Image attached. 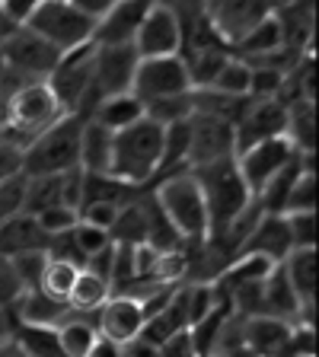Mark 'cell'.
Here are the masks:
<instances>
[{
    "instance_id": "obj_38",
    "label": "cell",
    "mask_w": 319,
    "mask_h": 357,
    "mask_svg": "<svg viewBox=\"0 0 319 357\" xmlns=\"http://www.w3.org/2000/svg\"><path fill=\"white\" fill-rule=\"evenodd\" d=\"M36 220H38V227H42L45 236L52 239V236H61V233H71V230H74V227H77V211L58 204V208L42 211Z\"/></svg>"
},
{
    "instance_id": "obj_28",
    "label": "cell",
    "mask_w": 319,
    "mask_h": 357,
    "mask_svg": "<svg viewBox=\"0 0 319 357\" xmlns=\"http://www.w3.org/2000/svg\"><path fill=\"white\" fill-rule=\"evenodd\" d=\"M109 297H112L109 281H103V278L89 275L87 268H80V275H77V281H74V290H71V297H67V306L74 312H80V316H96Z\"/></svg>"
},
{
    "instance_id": "obj_20",
    "label": "cell",
    "mask_w": 319,
    "mask_h": 357,
    "mask_svg": "<svg viewBox=\"0 0 319 357\" xmlns=\"http://www.w3.org/2000/svg\"><path fill=\"white\" fill-rule=\"evenodd\" d=\"M281 271L288 278L290 290H294V297H297L300 310H304L306 322H310L313 297H316V249H294L281 261Z\"/></svg>"
},
{
    "instance_id": "obj_24",
    "label": "cell",
    "mask_w": 319,
    "mask_h": 357,
    "mask_svg": "<svg viewBox=\"0 0 319 357\" xmlns=\"http://www.w3.org/2000/svg\"><path fill=\"white\" fill-rule=\"evenodd\" d=\"M10 348L22 357H64L58 342V328L52 326H29V322H13L10 328Z\"/></svg>"
},
{
    "instance_id": "obj_11",
    "label": "cell",
    "mask_w": 319,
    "mask_h": 357,
    "mask_svg": "<svg viewBox=\"0 0 319 357\" xmlns=\"http://www.w3.org/2000/svg\"><path fill=\"white\" fill-rule=\"evenodd\" d=\"M294 156H297V150H294V144H290L288 137H272V141H262V144H255V147L239 150L233 160H237L243 185L249 188V195L255 198Z\"/></svg>"
},
{
    "instance_id": "obj_37",
    "label": "cell",
    "mask_w": 319,
    "mask_h": 357,
    "mask_svg": "<svg viewBox=\"0 0 319 357\" xmlns=\"http://www.w3.org/2000/svg\"><path fill=\"white\" fill-rule=\"evenodd\" d=\"M71 236H74L77 252L83 255V265H87L89 255H96L99 249H105V245L112 243V236L105 230H96V227H89V223H83V220H77V227L71 230Z\"/></svg>"
},
{
    "instance_id": "obj_27",
    "label": "cell",
    "mask_w": 319,
    "mask_h": 357,
    "mask_svg": "<svg viewBox=\"0 0 319 357\" xmlns=\"http://www.w3.org/2000/svg\"><path fill=\"white\" fill-rule=\"evenodd\" d=\"M233 48H237L233 58H239V61H246V58L259 61V58H268V54L281 52L284 42H281V26H278V20H275V10H272V13H268L265 20L243 38V42L233 45Z\"/></svg>"
},
{
    "instance_id": "obj_29",
    "label": "cell",
    "mask_w": 319,
    "mask_h": 357,
    "mask_svg": "<svg viewBox=\"0 0 319 357\" xmlns=\"http://www.w3.org/2000/svg\"><path fill=\"white\" fill-rule=\"evenodd\" d=\"M58 342L64 357H87L96 342V316L89 319L80 312H71V319L58 326Z\"/></svg>"
},
{
    "instance_id": "obj_15",
    "label": "cell",
    "mask_w": 319,
    "mask_h": 357,
    "mask_svg": "<svg viewBox=\"0 0 319 357\" xmlns=\"http://www.w3.org/2000/svg\"><path fill=\"white\" fill-rule=\"evenodd\" d=\"M144 322L147 319H144V310L138 300L128 297V294H112L103 303V310L96 312V335L112 344H119V348H125L128 342L141 338Z\"/></svg>"
},
{
    "instance_id": "obj_18",
    "label": "cell",
    "mask_w": 319,
    "mask_h": 357,
    "mask_svg": "<svg viewBox=\"0 0 319 357\" xmlns=\"http://www.w3.org/2000/svg\"><path fill=\"white\" fill-rule=\"evenodd\" d=\"M294 326L272 316H249L243 319V348L255 357H288Z\"/></svg>"
},
{
    "instance_id": "obj_36",
    "label": "cell",
    "mask_w": 319,
    "mask_h": 357,
    "mask_svg": "<svg viewBox=\"0 0 319 357\" xmlns=\"http://www.w3.org/2000/svg\"><path fill=\"white\" fill-rule=\"evenodd\" d=\"M290 233V245L294 249H316V211H304V214H284Z\"/></svg>"
},
{
    "instance_id": "obj_7",
    "label": "cell",
    "mask_w": 319,
    "mask_h": 357,
    "mask_svg": "<svg viewBox=\"0 0 319 357\" xmlns=\"http://www.w3.org/2000/svg\"><path fill=\"white\" fill-rule=\"evenodd\" d=\"M93 61H96V45H83L71 54H61L58 67L48 77V89L61 102L64 115H77V119L89 121L96 112L99 99L93 93Z\"/></svg>"
},
{
    "instance_id": "obj_3",
    "label": "cell",
    "mask_w": 319,
    "mask_h": 357,
    "mask_svg": "<svg viewBox=\"0 0 319 357\" xmlns=\"http://www.w3.org/2000/svg\"><path fill=\"white\" fill-rule=\"evenodd\" d=\"M192 178L198 182L201 198H205V211H208V239L223 233L243 214L249 204H253V195L243 185L237 169V160H217V163L198 166V169H188Z\"/></svg>"
},
{
    "instance_id": "obj_2",
    "label": "cell",
    "mask_w": 319,
    "mask_h": 357,
    "mask_svg": "<svg viewBox=\"0 0 319 357\" xmlns=\"http://www.w3.org/2000/svg\"><path fill=\"white\" fill-rule=\"evenodd\" d=\"M160 156H163V128L154 125L144 115L138 125L112 134L109 176L131 188H141V185H147L150 178H156Z\"/></svg>"
},
{
    "instance_id": "obj_17",
    "label": "cell",
    "mask_w": 319,
    "mask_h": 357,
    "mask_svg": "<svg viewBox=\"0 0 319 357\" xmlns=\"http://www.w3.org/2000/svg\"><path fill=\"white\" fill-rule=\"evenodd\" d=\"M147 7H150L147 0L109 3V10L93 26V45L96 48H125V45H134V36H138V26H141Z\"/></svg>"
},
{
    "instance_id": "obj_8",
    "label": "cell",
    "mask_w": 319,
    "mask_h": 357,
    "mask_svg": "<svg viewBox=\"0 0 319 357\" xmlns=\"http://www.w3.org/2000/svg\"><path fill=\"white\" fill-rule=\"evenodd\" d=\"M188 93H192V77H188V67L182 64L179 54L138 61V70H134L131 80V96L141 105L172 96H188Z\"/></svg>"
},
{
    "instance_id": "obj_12",
    "label": "cell",
    "mask_w": 319,
    "mask_h": 357,
    "mask_svg": "<svg viewBox=\"0 0 319 357\" xmlns=\"http://www.w3.org/2000/svg\"><path fill=\"white\" fill-rule=\"evenodd\" d=\"M237 156V134L227 121L208 119V115H192L188 119V169L230 160Z\"/></svg>"
},
{
    "instance_id": "obj_41",
    "label": "cell",
    "mask_w": 319,
    "mask_h": 357,
    "mask_svg": "<svg viewBox=\"0 0 319 357\" xmlns=\"http://www.w3.org/2000/svg\"><path fill=\"white\" fill-rule=\"evenodd\" d=\"M22 172V147L10 141L7 134H0V182L20 176Z\"/></svg>"
},
{
    "instance_id": "obj_25",
    "label": "cell",
    "mask_w": 319,
    "mask_h": 357,
    "mask_svg": "<svg viewBox=\"0 0 319 357\" xmlns=\"http://www.w3.org/2000/svg\"><path fill=\"white\" fill-rule=\"evenodd\" d=\"M141 119H144V105L138 102L131 93H121V96L99 99V105H96V112H93L89 121H96V125H103L105 131L119 134V131H125V128L138 125Z\"/></svg>"
},
{
    "instance_id": "obj_23",
    "label": "cell",
    "mask_w": 319,
    "mask_h": 357,
    "mask_svg": "<svg viewBox=\"0 0 319 357\" xmlns=\"http://www.w3.org/2000/svg\"><path fill=\"white\" fill-rule=\"evenodd\" d=\"M112 163V131L96 121H83L80 131V172L87 176H109Z\"/></svg>"
},
{
    "instance_id": "obj_10",
    "label": "cell",
    "mask_w": 319,
    "mask_h": 357,
    "mask_svg": "<svg viewBox=\"0 0 319 357\" xmlns=\"http://www.w3.org/2000/svg\"><path fill=\"white\" fill-rule=\"evenodd\" d=\"M0 61L13 74H22L29 80H48L61 61V52H54L52 45L42 42L36 32L16 29L7 42H0Z\"/></svg>"
},
{
    "instance_id": "obj_30",
    "label": "cell",
    "mask_w": 319,
    "mask_h": 357,
    "mask_svg": "<svg viewBox=\"0 0 319 357\" xmlns=\"http://www.w3.org/2000/svg\"><path fill=\"white\" fill-rule=\"evenodd\" d=\"M249 83H253V70H249V64L230 54V58L221 64V70L211 77V83L205 89L221 93V96H230V99H249Z\"/></svg>"
},
{
    "instance_id": "obj_42",
    "label": "cell",
    "mask_w": 319,
    "mask_h": 357,
    "mask_svg": "<svg viewBox=\"0 0 319 357\" xmlns=\"http://www.w3.org/2000/svg\"><path fill=\"white\" fill-rule=\"evenodd\" d=\"M160 357H198L192 348V338H188V332H179L172 335L170 342L160 344Z\"/></svg>"
},
{
    "instance_id": "obj_40",
    "label": "cell",
    "mask_w": 319,
    "mask_h": 357,
    "mask_svg": "<svg viewBox=\"0 0 319 357\" xmlns=\"http://www.w3.org/2000/svg\"><path fill=\"white\" fill-rule=\"evenodd\" d=\"M10 261H13L16 275H20L22 290H38V278H42V271H45L48 255L45 252H29V255H16V259H10Z\"/></svg>"
},
{
    "instance_id": "obj_26",
    "label": "cell",
    "mask_w": 319,
    "mask_h": 357,
    "mask_svg": "<svg viewBox=\"0 0 319 357\" xmlns=\"http://www.w3.org/2000/svg\"><path fill=\"white\" fill-rule=\"evenodd\" d=\"M138 198L131 185L119 182L112 176H87L83 172V185H80V208L89 204H109V208H125Z\"/></svg>"
},
{
    "instance_id": "obj_6",
    "label": "cell",
    "mask_w": 319,
    "mask_h": 357,
    "mask_svg": "<svg viewBox=\"0 0 319 357\" xmlns=\"http://www.w3.org/2000/svg\"><path fill=\"white\" fill-rule=\"evenodd\" d=\"M93 26L96 22L89 20L74 0H45V3L32 7L22 29L36 32L42 42L52 45L54 52L71 54L83 45H93Z\"/></svg>"
},
{
    "instance_id": "obj_47",
    "label": "cell",
    "mask_w": 319,
    "mask_h": 357,
    "mask_svg": "<svg viewBox=\"0 0 319 357\" xmlns=\"http://www.w3.org/2000/svg\"><path fill=\"white\" fill-rule=\"evenodd\" d=\"M3 348H7V344H0V357H3Z\"/></svg>"
},
{
    "instance_id": "obj_1",
    "label": "cell",
    "mask_w": 319,
    "mask_h": 357,
    "mask_svg": "<svg viewBox=\"0 0 319 357\" xmlns=\"http://www.w3.org/2000/svg\"><path fill=\"white\" fill-rule=\"evenodd\" d=\"M64 119V109L54 99L45 80L22 83L16 93H10L0 102V134H7L10 141H16L22 150L36 141L38 134L54 128Z\"/></svg>"
},
{
    "instance_id": "obj_48",
    "label": "cell",
    "mask_w": 319,
    "mask_h": 357,
    "mask_svg": "<svg viewBox=\"0 0 319 357\" xmlns=\"http://www.w3.org/2000/svg\"><path fill=\"white\" fill-rule=\"evenodd\" d=\"M0 67H3V61H0Z\"/></svg>"
},
{
    "instance_id": "obj_46",
    "label": "cell",
    "mask_w": 319,
    "mask_h": 357,
    "mask_svg": "<svg viewBox=\"0 0 319 357\" xmlns=\"http://www.w3.org/2000/svg\"><path fill=\"white\" fill-rule=\"evenodd\" d=\"M3 357H22V354H20V351H13V348L7 344V348H3Z\"/></svg>"
},
{
    "instance_id": "obj_45",
    "label": "cell",
    "mask_w": 319,
    "mask_h": 357,
    "mask_svg": "<svg viewBox=\"0 0 319 357\" xmlns=\"http://www.w3.org/2000/svg\"><path fill=\"white\" fill-rule=\"evenodd\" d=\"M13 32H16V26L7 20V13H3V7H0V42H7V38L13 36Z\"/></svg>"
},
{
    "instance_id": "obj_5",
    "label": "cell",
    "mask_w": 319,
    "mask_h": 357,
    "mask_svg": "<svg viewBox=\"0 0 319 357\" xmlns=\"http://www.w3.org/2000/svg\"><path fill=\"white\" fill-rule=\"evenodd\" d=\"M154 201L172 223V230L179 239L188 245H205L208 239V211H205V198H201L198 182L192 172H176L170 178H160V185L154 188Z\"/></svg>"
},
{
    "instance_id": "obj_31",
    "label": "cell",
    "mask_w": 319,
    "mask_h": 357,
    "mask_svg": "<svg viewBox=\"0 0 319 357\" xmlns=\"http://www.w3.org/2000/svg\"><path fill=\"white\" fill-rule=\"evenodd\" d=\"M58 204H64V176L29 178V188H26V208H22V214L38 217L42 211L58 208Z\"/></svg>"
},
{
    "instance_id": "obj_4",
    "label": "cell",
    "mask_w": 319,
    "mask_h": 357,
    "mask_svg": "<svg viewBox=\"0 0 319 357\" xmlns=\"http://www.w3.org/2000/svg\"><path fill=\"white\" fill-rule=\"evenodd\" d=\"M80 131L83 119L64 115L54 128L38 134L29 147L22 150V176H64L71 169H80Z\"/></svg>"
},
{
    "instance_id": "obj_14",
    "label": "cell",
    "mask_w": 319,
    "mask_h": 357,
    "mask_svg": "<svg viewBox=\"0 0 319 357\" xmlns=\"http://www.w3.org/2000/svg\"><path fill=\"white\" fill-rule=\"evenodd\" d=\"M288 131V102L281 99H249L243 119L237 121V153L246 147H255L272 137H284Z\"/></svg>"
},
{
    "instance_id": "obj_43",
    "label": "cell",
    "mask_w": 319,
    "mask_h": 357,
    "mask_svg": "<svg viewBox=\"0 0 319 357\" xmlns=\"http://www.w3.org/2000/svg\"><path fill=\"white\" fill-rule=\"evenodd\" d=\"M121 357H160V348L144 342V338H134V342H128L121 348Z\"/></svg>"
},
{
    "instance_id": "obj_34",
    "label": "cell",
    "mask_w": 319,
    "mask_h": 357,
    "mask_svg": "<svg viewBox=\"0 0 319 357\" xmlns=\"http://www.w3.org/2000/svg\"><path fill=\"white\" fill-rule=\"evenodd\" d=\"M26 188H29V178L22 176V172L7 178V182H0V223H7L22 214V208H26Z\"/></svg>"
},
{
    "instance_id": "obj_33",
    "label": "cell",
    "mask_w": 319,
    "mask_h": 357,
    "mask_svg": "<svg viewBox=\"0 0 319 357\" xmlns=\"http://www.w3.org/2000/svg\"><path fill=\"white\" fill-rule=\"evenodd\" d=\"M192 93L188 96H172V99H160V102H150L144 105V115H147L154 125L160 128H170V125H179V121H188L192 119Z\"/></svg>"
},
{
    "instance_id": "obj_9",
    "label": "cell",
    "mask_w": 319,
    "mask_h": 357,
    "mask_svg": "<svg viewBox=\"0 0 319 357\" xmlns=\"http://www.w3.org/2000/svg\"><path fill=\"white\" fill-rule=\"evenodd\" d=\"M131 48L141 61L179 54V48H182V22H179L176 7H170V3H150L141 26H138V36H134Z\"/></svg>"
},
{
    "instance_id": "obj_44",
    "label": "cell",
    "mask_w": 319,
    "mask_h": 357,
    "mask_svg": "<svg viewBox=\"0 0 319 357\" xmlns=\"http://www.w3.org/2000/svg\"><path fill=\"white\" fill-rule=\"evenodd\" d=\"M87 357H121V348H119V344H112V342H105V338H99V335H96V342H93V348H89Z\"/></svg>"
},
{
    "instance_id": "obj_32",
    "label": "cell",
    "mask_w": 319,
    "mask_h": 357,
    "mask_svg": "<svg viewBox=\"0 0 319 357\" xmlns=\"http://www.w3.org/2000/svg\"><path fill=\"white\" fill-rule=\"evenodd\" d=\"M77 275H80V268H77V265H67V261H54V259H48V261H45L42 278H38V290H42L45 297H52V300H61V303H67L71 290H74Z\"/></svg>"
},
{
    "instance_id": "obj_39",
    "label": "cell",
    "mask_w": 319,
    "mask_h": 357,
    "mask_svg": "<svg viewBox=\"0 0 319 357\" xmlns=\"http://www.w3.org/2000/svg\"><path fill=\"white\" fill-rule=\"evenodd\" d=\"M22 294H26V290H22V284H20V275H16L13 261L0 255V310H13Z\"/></svg>"
},
{
    "instance_id": "obj_22",
    "label": "cell",
    "mask_w": 319,
    "mask_h": 357,
    "mask_svg": "<svg viewBox=\"0 0 319 357\" xmlns=\"http://www.w3.org/2000/svg\"><path fill=\"white\" fill-rule=\"evenodd\" d=\"M313 166V156H304L297 153L294 160H290L288 166H284L281 172H278L272 182H268L265 188H262L259 195H255V204H259L262 214H272V217H281L284 208H288V198H290V188H294V182L300 178V172L310 169Z\"/></svg>"
},
{
    "instance_id": "obj_21",
    "label": "cell",
    "mask_w": 319,
    "mask_h": 357,
    "mask_svg": "<svg viewBox=\"0 0 319 357\" xmlns=\"http://www.w3.org/2000/svg\"><path fill=\"white\" fill-rule=\"evenodd\" d=\"M45 249H48V236L42 233L36 217L20 214V217H13V220L0 223V255H3V259L45 252Z\"/></svg>"
},
{
    "instance_id": "obj_16",
    "label": "cell",
    "mask_w": 319,
    "mask_h": 357,
    "mask_svg": "<svg viewBox=\"0 0 319 357\" xmlns=\"http://www.w3.org/2000/svg\"><path fill=\"white\" fill-rule=\"evenodd\" d=\"M138 61L141 58L134 54L131 45H125V48H96V61H93V93H96V99L131 93Z\"/></svg>"
},
{
    "instance_id": "obj_13",
    "label": "cell",
    "mask_w": 319,
    "mask_h": 357,
    "mask_svg": "<svg viewBox=\"0 0 319 357\" xmlns=\"http://www.w3.org/2000/svg\"><path fill=\"white\" fill-rule=\"evenodd\" d=\"M272 10H275L272 3H259V0H223V3H208L205 16H208L214 36L221 38L223 45L233 48V45L243 42Z\"/></svg>"
},
{
    "instance_id": "obj_19",
    "label": "cell",
    "mask_w": 319,
    "mask_h": 357,
    "mask_svg": "<svg viewBox=\"0 0 319 357\" xmlns=\"http://www.w3.org/2000/svg\"><path fill=\"white\" fill-rule=\"evenodd\" d=\"M290 252H294V245H290V233H288V223H284V214L281 217L262 214L259 223L253 227V233L246 236L243 249H239V255H259V259L272 261V265H281Z\"/></svg>"
},
{
    "instance_id": "obj_35",
    "label": "cell",
    "mask_w": 319,
    "mask_h": 357,
    "mask_svg": "<svg viewBox=\"0 0 319 357\" xmlns=\"http://www.w3.org/2000/svg\"><path fill=\"white\" fill-rule=\"evenodd\" d=\"M304 211H316V176H313V166L300 172V178L294 182L284 214H304Z\"/></svg>"
}]
</instances>
